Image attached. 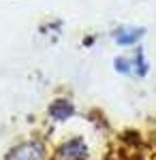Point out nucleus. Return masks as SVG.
<instances>
[{
    "label": "nucleus",
    "mask_w": 156,
    "mask_h": 160,
    "mask_svg": "<svg viewBox=\"0 0 156 160\" xmlns=\"http://www.w3.org/2000/svg\"><path fill=\"white\" fill-rule=\"evenodd\" d=\"M111 37L120 47H135L145 37V28H141V26H120V28L113 30Z\"/></svg>",
    "instance_id": "nucleus-1"
},
{
    "label": "nucleus",
    "mask_w": 156,
    "mask_h": 160,
    "mask_svg": "<svg viewBox=\"0 0 156 160\" xmlns=\"http://www.w3.org/2000/svg\"><path fill=\"white\" fill-rule=\"evenodd\" d=\"M75 102L71 98H56L49 102L47 107V115L54 120V122H66L75 115Z\"/></svg>",
    "instance_id": "nucleus-2"
},
{
    "label": "nucleus",
    "mask_w": 156,
    "mask_h": 160,
    "mask_svg": "<svg viewBox=\"0 0 156 160\" xmlns=\"http://www.w3.org/2000/svg\"><path fill=\"white\" fill-rule=\"evenodd\" d=\"M133 64H135V75L137 77H145L152 68V64L145 58V51L141 47H135V51H133Z\"/></svg>",
    "instance_id": "nucleus-3"
},
{
    "label": "nucleus",
    "mask_w": 156,
    "mask_h": 160,
    "mask_svg": "<svg viewBox=\"0 0 156 160\" xmlns=\"http://www.w3.org/2000/svg\"><path fill=\"white\" fill-rule=\"evenodd\" d=\"M113 68L120 75H135V64H133V56H118L113 58Z\"/></svg>",
    "instance_id": "nucleus-4"
},
{
    "label": "nucleus",
    "mask_w": 156,
    "mask_h": 160,
    "mask_svg": "<svg viewBox=\"0 0 156 160\" xmlns=\"http://www.w3.org/2000/svg\"><path fill=\"white\" fill-rule=\"evenodd\" d=\"M120 141L124 143V145H128L131 149L141 148V143H143V139H141V135H139L137 130H126V132H122V135H120Z\"/></svg>",
    "instance_id": "nucleus-5"
},
{
    "label": "nucleus",
    "mask_w": 156,
    "mask_h": 160,
    "mask_svg": "<svg viewBox=\"0 0 156 160\" xmlns=\"http://www.w3.org/2000/svg\"><path fill=\"white\" fill-rule=\"evenodd\" d=\"M92 43H94V37H88V38L84 41V45H86V47H88V45H92Z\"/></svg>",
    "instance_id": "nucleus-6"
}]
</instances>
